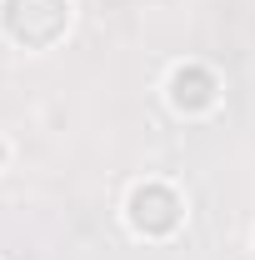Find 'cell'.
Returning <instances> with one entry per match:
<instances>
[{"label": "cell", "mask_w": 255, "mask_h": 260, "mask_svg": "<svg viewBox=\"0 0 255 260\" xmlns=\"http://www.w3.org/2000/svg\"><path fill=\"white\" fill-rule=\"evenodd\" d=\"M0 25L25 50H50L65 35V25H70V5L65 0H5L0 5Z\"/></svg>", "instance_id": "obj_1"}, {"label": "cell", "mask_w": 255, "mask_h": 260, "mask_svg": "<svg viewBox=\"0 0 255 260\" xmlns=\"http://www.w3.org/2000/svg\"><path fill=\"white\" fill-rule=\"evenodd\" d=\"M180 215H185V205H180V195L170 190V185H155V180H145V185H135L125 200V220L130 230H140V235H170V230L180 225Z\"/></svg>", "instance_id": "obj_2"}, {"label": "cell", "mask_w": 255, "mask_h": 260, "mask_svg": "<svg viewBox=\"0 0 255 260\" xmlns=\"http://www.w3.org/2000/svg\"><path fill=\"white\" fill-rule=\"evenodd\" d=\"M215 95H220V80H215L205 65H180V70L170 75V105H175V110H185V115L210 110Z\"/></svg>", "instance_id": "obj_3"}, {"label": "cell", "mask_w": 255, "mask_h": 260, "mask_svg": "<svg viewBox=\"0 0 255 260\" xmlns=\"http://www.w3.org/2000/svg\"><path fill=\"white\" fill-rule=\"evenodd\" d=\"M0 155H5V150H0Z\"/></svg>", "instance_id": "obj_4"}]
</instances>
